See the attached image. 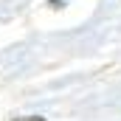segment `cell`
<instances>
[{
	"label": "cell",
	"instance_id": "6da1fadb",
	"mask_svg": "<svg viewBox=\"0 0 121 121\" xmlns=\"http://www.w3.org/2000/svg\"><path fill=\"white\" fill-rule=\"evenodd\" d=\"M11 121H45L42 116H20V118H11Z\"/></svg>",
	"mask_w": 121,
	"mask_h": 121
},
{
	"label": "cell",
	"instance_id": "7a4b0ae2",
	"mask_svg": "<svg viewBox=\"0 0 121 121\" xmlns=\"http://www.w3.org/2000/svg\"><path fill=\"white\" fill-rule=\"evenodd\" d=\"M48 6H54V9H59V6H62V0H48Z\"/></svg>",
	"mask_w": 121,
	"mask_h": 121
}]
</instances>
